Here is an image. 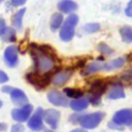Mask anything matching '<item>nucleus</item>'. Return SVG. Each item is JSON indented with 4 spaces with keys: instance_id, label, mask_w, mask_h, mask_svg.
Wrapping results in <instances>:
<instances>
[{
    "instance_id": "f257e3e1",
    "label": "nucleus",
    "mask_w": 132,
    "mask_h": 132,
    "mask_svg": "<svg viewBox=\"0 0 132 132\" xmlns=\"http://www.w3.org/2000/svg\"><path fill=\"white\" fill-rule=\"evenodd\" d=\"M29 52L33 60V71L39 74H45L54 69L56 64V54L48 44L31 43L29 45Z\"/></svg>"
},
{
    "instance_id": "f03ea898",
    "label": "nucleus",
    "mask_w": 132,
    "mask_h": 132,
    "mask_svg": "<svg viewBox=\"0 0 132 132\" xmlns=\"http://www.w3.org/2000/svg\"><path fill=\"white\" fill-rule=\"evenodd\" d=\"M78 23V16L75 13H69V15L64 20L62 26L60 27L59 36L61 40L67 42L70 41L75 33V26Z\"/></svg>"
},
{
    "instance_id": "7ed1b4c3",
    "label": "nucleus",
    "mask_w": 132,
    "mask_h": 132,
    "mask_svg": "<svg viewBox=\"0 0 132 132\" xmlns=\"http://www.w3.org/2000/svg\"><path fill=\"white\" fill-rule=\"evenodd\" d=\"M104 116L105 114L102 111H95V112H92V113L80 114L79 120H78V124L86 130L94 129L101 123Z\"/></svg>"
},
{
    "instance_id": "20e7f679",
    "label": "nucleus",
    "mask_w": 132,
    "mask_h": 132,
    "mask_svg": "<svg viewBox=\"0 0 132 132\" xmlns=\"http://www.w3.org/2000/svg\"><path fill=\"white\" fill-rule=\"evenodd\" d=\"M26 79L28 82L33 85L35 88L42 89L46 87L52 80V71L45 74H39L35 71H30L26 74Z\"/></svg>"
},
{
    "instance_id": "39448f33",
    "label": "nucleus",
    "mask_w": 132,
    "mask_h": 132,
    "mask_svg": "<svg viewBox=\"0 0 132 132\" xmlns=\"http://www.w3.org/2000/svg\"><path fill=\"white\" fill-rule=\"evenodd\" d=\"M28 127L35 132L43 131L44 130V125H43V109L41 107H38L34 113L30 116L28 119Z\"/></svg>"
},
{
    "instance_id": "423d86ee",
    "label": "nucleus",
    "mask_w": 132,
    "mask_h": 132,
    "mask_svg": "<svg viewBox=\"0 0 132 132\" xmlns=\"http://www.w3.org/2000/svg\"><path fill=\"white\" fill-rule=\"evenodd\" d=\"M32 111H33V106L31 104L27 103L23 106L13 108L11 110V118H12V120H14L18 123H24V122L28 121V119L32 114Z\"/></svg>"
},
{
    "instance_id": "0eeeda50",
    "label": "nucleus",
    "mask_w": 132,
    "mask_h": 132,
    "mask_svg": "<svg viewBox=\"0 0 132 132\" xmlns=\"http://www.w3.org/2000/svg\"><path fill=\"white\" fill-rule=\"evenodd\" d=\"M113 123L120 126H132V109L131 108H123L118 110L111 120Z\"/></svg>"
},
{
    "instance_id": "6e6552de",
    "label": "nucleus",
    "mask_w": 132,
    "mask_h": 132,
    "mask_svg": "<svg viewBox=\"0 0 132 132\" xmlns=\"http://www.w3.org/2000/svg\"><path fill=\"white\" fill-rule=\"evenodd\" d=\"M47 100L50 101V103H52L55 106H59V107H66L69 105V100L68 97L58 91V90H52L47 93Z\"/></svg>"
},
{
    "instance_id": "1a4fd4ad",
    "label": "nucleus",
    "mask_w": 132,
    "mask_h": 132,
    "mask_svg": "<svg viewBox=\"0 0 132 132\" xmlns=\"http://www.w3.org/2000/svg\"><path fill=\"white\" fill-rule=\"evenodd\" d=\"M3 59L8 67H15L19 63V51L15 45H8L4 50Z\"/></svg>"
},
{
    "instance_id": "9d476101",
    "label": "nucleus",
    "mask_w": 132,
    "mask_h": 132,
    "mask_svg": "<svg viewBox=\"0 0 132 132\" xmlns=\"http://www.w3.org/2000/svg\"><path fill=\"white\" fill-rule=\"evenodd\" d=\"M61 113L59 110L54 108H48L46 110H43V121L53 129L55 130L60 122Z\"/></svg>"
},
{
    "instance_id": "9b49d317",
    "label": "nucleus",
    "mask_w": 132,
    "mask_h": 132,
    "mask_svg": "<svg viewBox=\"0 0 132 132\" xmlns=\"http://www.w3.org/2000/svg\"><path fill=\"white\" fill-rule=\"evenodd\" d=\"M104 68H105L104 59L103 58H99L98 60L92 61L87 66H85L82 68V70L80 71V73L84 76H88V75H92V74H94L96 72H99V71L103 70Z\"/></svg>"
},
{
    "instance_id": "f8f14e48",
    "label": "nucleus",
    "mask_w": 132,
    "mask_h": 132,
    "mask_svg": "<svg viewBox=\"0 0 132 132\" xmlns=\"http://www.w3.org/2000/svg\"><path fill=\"white\" fill-rule=\"evenodd\" d=\"M72 69H64V70H60L58 72H56V74H54L52 76V84L56 87H60V86H64L69 78L72 75Z\"/></svg>"
},
{
    "instance_id": "ddd939ff",
    "label": "nucleus",
    "mask_w": 132,
    "mask_h": 132,
    "mask_svg": "<svg viewBox=\"0 0 132 132\" xmlns=\"http://www.w3.org/2000/svg\"><path fill=\"white\" fill-rule=\"evenodd\" d=\"M107 86H108V81L107 80H104V79H102L100 77H96V78L92 79V81L90 82L89 93L102 96V94L105 92Z\"/></svg>"
},
{
    "instance_id": "4468645a",
    "label": "nucleus",
    "mask_w": 132,
    "mask_h": 132,
    "mask_svg": "<svg viewBox=\"0 0 132 132\" xmlns=\"http://www.w3.org/2000/svg\"><path fill=\"white\" fill-rule=\"evenodd\" d=\"M107 97H108V99H111V100L124 98L125 91H124L123 85L120 81H112L110 85V88L107 92Z\"/></svg>"
},
{
    "instance_id": "2eb2a0df",
    "label": "nucleus",
    "mask_w": 132,
    "mask_h": 132,
    "mask_svg": "<svg viewBox=\"0 0 132 132\" xmlns=\"http://www.w3.org/2000/svg\"><path fill=\"white\" fill-rule=\"evenodd\" d=\"M9 96H10V100L12 101V103H13L14 105L23 106V105H25V104L28 103L27 95H26L25 92L22 91L21 89L12 88L11 91L9 92Z\"/></svg>"
},
{
    "instance_id": "dca6fc26",
    "label": "nucleus",
    "mask_w": 132,
    "mask_h": 132,
    "mask_svg": "<svg viewBox=\"0 0 132 132\" xmlns=\"http://www.w3.org/2000/svg\"><path fill=\"white\" fill-rule=\"evenodd\" d=\"M69 106L75 112H80V111H84V110H86L88 108L89 101H88L87 98L79 97V98H76V99H72L69 102Z\"/></svg>"
},
{
    "instance_id": "f3484780",
    "label": "nucleus",
    "mask_w": 132,
    "mask_h": 132,
    "mask_svg": "<svg viewBox=\"0 0 132 132\" xmlns=\"http://www.w3.org/2000/svg\"><path fill=\"white\" fill-rule=\"evenodd\" d=\"M58 9L63 13H72L77 9V4L73 0H61L58 3Z\"/></svg>"
},
{
    "instance_id": "a211bd4d",
    "label": "nucleus",
    "mask_w": 132,
    "mask_h": 132,
    "mask_svg": "<svg viewBox=\"0 0 132 132\" xmlns=\"http://www.w3.org/2000/svg\"><path fill=\"white\" fill-rule=\"evenodd\" d=\"M25 12H26V9L22 8L18 10L16 12H14L13 15L11 16V24L16 30H21L23 27V18H24Z\"/></svg>"
},
{
    "instance_id": "6ab92c4d",
    "label": "nucleus",
    "mask_w": 132,
    "mask_h": 132,
    "mask_svg": "<svg viewBox=\"0 0 132 132\" xmlns=\"http://www.w3.org/2000/svg\"><path fill=\"white\" fill-rule=\"evenodd\" d=\"M125 64V60L123 58H116L113 60H110L109 62L105 63V68L104 70L106 71H111V70H116V69H120L124 66Z\"/></svg>"
},
{
    "instance_id": "aec40b11",
    "label": "nucleus",
    "mask_w": 132,
    "mask_h": 132,
    "mask_svg": "<svg viewBox=\"0 0 132 132\" xmlns=\"http://www.w3.org/2000/svg\"><path fill=\"white\" fill-rule=\"evenodd\" d=\"M64 22V18L62 15L61 12H56L52 15L51 18V29L53 31H56L58 29H60V27L62 26Z\"/></svg>"
},
{
    "instance_id": "412c9836",
    "label": "nucleus",
    "mask_w": 132,
    "mask_h": 132,
    "mask_svg": "<svg viewBox=\"0 0 132 132\" xmlns=\"http://www.w3.org/2000/svg\"><path fill=\"white\" fill-rule=\"evenodd\" d=\"M120 35L124 42H132V26H124L120 29Z\"/></svg>"
},
{
    "instance_id": "4be33fe9",
    "label": "nucleus",
    "mask_w": 132,
    "mask_h": 132,
    "mask_svg": "<svg viewBox=\"0 0 132 132\" xmlns=\"http://www.w3.org/2000/svg\"><path fill=\"white\" fill-rule=\"evenodd\" d=\"M1 37L6 42H13V41H15V39H16L15 30L13 28H11V27H6L4 33H3V35Z\"/></svg>"
},
{
    "instance_id": "5701e85b",
    "label": "nucleus",
    "mask_w": 132,
    "mask_h": 132,
    "mask_svg": "<svg viewBox=\"0 0 132 132\" xmlns=\"http://www.w3.org/2000/svg\"><path fill=\"white\" fill-rule=\"evenodd\" d=\"M63 92H64V94L67 97L72 98V99H76V98H79V97H82L84 96V93L80 90L74 89V88H65Z\"/></svg>"
},
{
    "instance_id": "b1692460",
    "label": "nucleus",
    "mask_w": 132,
    "mask_h": 132,
    "mask_svg": "<svg viewBox=\"0 0 132 132\" xmlns=\"http://www.w3.org/2000/svg\"><path fill=\"white\" fill-rule=\"evenodd\" d=\"M82 30L86 33H95L100 30V25L98 23H89L82 27Z\"/></svg>"
},
{
    "instance_id": "393cba45",
    "label": "nucleus",
    "mask_w": 132,
    "mask_h": 132,
    "mask_svg": "<svg viewBox=\"0 0 132 132\" xmlns=\"http://www.w3.org/2000/svg\"><path fill=\"white\" fill-rule=\"evenodd\" d=\"M98 52H99L100 54H102V55L109 56V55H111V54L113 53V50H112L109 45H107L106 43L101 42V43L98 44Z\"/></svg>"
},
{
    "instance_id": "a878e982",
    "label": "nucleus",
    "mask_w": 132,
    "mask_h": 132,
    "mask_svg": "<svg viewBox=\"0 0 132 132\" xmlns=\"http://www.w3.org/2000/svg\"><path fill=\"white\" fill-rule=\"evenodd\" d=\"M87 99H88L89 103H91L94 106H99L101 104V96L100 95H95V94L88 93Z\"/></svg>"
},
{
    "instance_id": "bb28decb",
    "label": "nucleus",
    "mask_w": 132,
    "mask_h": 132,
    "mask_svg": "<svg viewBox=\"0 0 132 132\" xmlns=\"http://www.w3.org/2000/svg\"><path fill=\"white\" fill-rule=\"evenodd\" d=\"M121 79L128 82V84H132V68L126 70L122 75H121Z\"/></svg>"
},
{
    "instance_id": "cd10ccee",
    "label": "nucleus",
    "mask_w": 132,
    "mask_h": 132,
    "mask_svg": "<svg viewBox=\"0 0 132 132\" xmlns=\"http://www.w3.org/2000/svg\"><path fill=\"white\" fill-rule=\"evenodd\" d=\"M24 131H25V127L21 123L12 125V127L10 129V132H24Z\"/></svg>"
},
{
    "instance_id": "c85d7f7f",
    "label": "nucleus",
    "mask_w": 132,
    "mask_h": 132,
    "mask_svg": "<svg viewBox=\"0 0 132 132\" xmlns=\"http://www.w3.org/2000/svg\"><path fill=\"white\" fill-rule=\"evenodd\" d=\"M8 80H9L8 75H7L4 71L0 70V84H5V82H7Z\"/></svg>"
},
{
    "instance_id": "c756f323",
    "label": "nucleus",
    "mask_w": 132,
    "mask_h": 132,
    "mask_svg": "<svg viewBox=\"0 0 132 132\" xmlns=\"http://www.w3.org/2000/svg\"><path fill=\"white\" fill-rule=\"evenodd\" d=\"M27 2V0H10V3L12 6L14 7H19V6H23L25 3Z\"/></svg>"
},
{
    "instance_id": "7c9ffc66",
    "label": "nucleus",
    "mask_w": 132,
    "mask_h": 132,
    "mask_svg": "<svg viewBox=\"0 0 132 132\" xmlns=\"http://www.w3.org/2000/svg\"><path fill=\"white\" fill-rule=\"evenodd\" d=\"M108 128H110V129H112V130H123V129H124L123 126H120V125L113 123L112 121H110V122L108 123Z\"/></svg>"
},
{
    "instance_id": "2f4dec72",
    "label": "nucleus",
    "mask_w": 132,
    "mask_h": 132,
    "mask_svg": "<svg viewBox=\"0 0 132 132\" xmlns=\"http://www.w3.org/2000/svg\"><path fill=\"white\" fill-rule=\"evenodd\" d=\"M125 13H126V15L132 18V0H130V2L128 3V5L126 6V8H125Z\"/></svg>"
},
{
    "instance_id": "473e14b6",
    "label": "nucleus",
    "mask_w": 132,
    "mask_h": 132,
    "mask_svg": "<svg viewBox=\"0 0 132 132\" xmlns=\"http://www.w3.org/2000/svg\"><path fill=\"white\" fill-rule=\"evenodd\" d=\"M6 24H5V21H4V19H2L1 16H0V37L3 35V33H4V31H5V29H6Z\"/></svg>"
},
{
    "instance_id": "72a5a7b5",
    "label": "nucleus",
    "mask_w": 132,
    "mask_h": 132,
    "mask_svg": "<svg viewBox=\"0 0 132 132\" xmlns=\"http://www.w3.org/2000/svg\"><path fill=\"white\" fill-rule=\"evenodd\" d=\"M79 117H80V114L78 112H76V113H74V114H72V116L69 117V121L72 122V123H74V124H76V123H78Z\"/></svg>"
},
{
    "instance_id": "f704fd0d",
    "label": "nucleus",
    "mask_w": 132,
    "mask_h": 132,
    "mask_svg": "<svg viewBox=\"0 0 132 132\" xmlns=\"http://www.w3.org/2000/svg\"><path fill=\"white\" fill-rule=\"evenodd\" d=\"M11 89H12V87H10V86H3V87L1 88V91H2L3 93L9 94V92L11 91Z\"/></svg>"
},
{
    "instance_id": "c9c22d12",
    "label": "nucleus",
    "mask_w": 132,
    "mask_h": 132,
    "mask_svg": "<svg viewBox=\"0 0 132 132\" xmlns=\"http://www.w3.org/2000/svg\"><path fill=\"white\" fill-rule=\"evenodd\" d=\"M70 132H88V131L86 129H84V128H77V129H73Z\"/></svg>"
},
{
    "instance_id": "e433bc0d",
    "label": "nucleus",
    "mask_w": 132,
    "mask_h": 132,
    "mask_svg": "<svg viewBox=\"0 0 132 132\" xmlns=\"http://www.w3.org/2000/svg\"><path fill=\"white\" fill-rule=\"evenodd\" d=\"M6 127H7L6 124L0 122V131H5V130H6Z\"/></svg>"
},
{
    "instance_id": "4c0bfd02",
    "label": "nucleus",
    "mask_w": 132,
    "mask_h": 132,
    "mask_svg": "<svg viewBox=\"0 0 132 132\" xmlns=\"http://www.w3.org/2000/svg\"><path fill=\"white\" fill-rule=\"evenodd\" d=\"M2 105H3V102H2V100H0V108L2 107Z\"/></svg>"
},
{
    "instance_id": "58836bf2",
    "label": "nucleus",
    "mask_w": 132,
    "mask_h": 132,
    "mask_svg": "<svg viewBox=\"0 0 132 132\" xmlns=\"http://www.w3.org/2000/svg\"><path fill=\"white\" fill-rule=\"evenodd\" d=\"M44 132H54V131H44Z\"/></svg>"
},
{
    "instance_id": "ea45409f",
    "label": "nucleus",
    "mask_w": 132,
    "mask_h": 132,
    "mask_svg": "<svg viewBox=\"0 0 132 132\" xmlns=\"http://www.w3.org/2000/svg\"><path fill=\"white\" fill-rule=\"evenodd\" d=\"M3 1H4V0H0V3H1V2H3Z\"/></svg>"
}]
</instances>
